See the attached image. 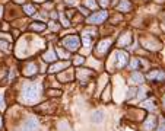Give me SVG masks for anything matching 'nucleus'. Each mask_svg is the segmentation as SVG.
Wrapping results in <instances>:
<instances>
[{"label": "nucleus", "mask_w": 165, "mask_h": 131, "mask_svg": "<svg viewBox=\"0 0 165 131\" xmlns=\"http://www.w3.org/2000/svg\"><path fill=\"white\" fill-rule=\"evenodd\" d=\"M41 95V89L39 85H27L22 89V102L25 104H34L39 99Z\"/></svg>", "instance_id": "nucleus-1"}, {"label": "nucleus", "mask_w": 165, "mask_h": 131, "mask_svg": "<svg viewBox=\"0 0 165 131\" xmlns=\"http://www.w3.org/2000/svg\"><path fill=\"white\" fill-rule=\"evenodd\" d=\"M2 10H3V7H0V16H2Z\"/></svg>", "instance_id": "nucleus-33"}, {"label": "nucleus", "mask_w": 165, "mask_h": 131, "mask_svg": "<svg viewBox=\"0 0 165 131\" xmlns=\"http://www.w3.org/2000/svg\"><path fill=\"white\" fill-rule=\"evenodd\" d=\"M130 42H132V34H130V32H126L120 39H118V45H120V47L129 45Z\"/></svg>", "instance_id": "nucleus-13"}, {"label": "nucleus", "mask_w": 165, "mask_h": 131, "mask_svg": "<svg viewBox=\"0 0 165 131\" xmlns=\"http://www.w3.org/2000/svg\"><path fill=\"white\" fill-rule=\"evenodd\" d=\"M139 66H142V61L139 60V58H134V60L132 61V69H133V70H136Z\"/></svg>", "instance_id": "nucleus-21"}, {"label": "nucleus", "mask_w": 165, "mask_h": 131, "mask_svg": "<svg viewBox=\"0 0 165 131\" xmlns=\"http://www.w3.org/2000/svg\"><path fill=\"white\" fill-rule=\"evenodd\" d=\"M38 128H39L38 120L35 117H28L27 120L23 121L21 131H38Z\"/></svg>", "instance_id": "nucleus-3"}, {"label": "nucleus", "mask_w": 165, "mask_h": 131, "mask_svg": "<svg viewBox=\"0 0 165 131\" xmlns=\"http://www.w3.org/2000/svg\"><path fill=\"white\" fill-rule=\"evenodd\" d=\"M156 2H165V0H156Z\"/></svg>", "instance_id": "nucleus-35"}, {"label": "nucleus", "mask_w": 165, "mask_h": 131, "mask_svg": "<svg viewBox=\"0 0 165 131\" xmlns=\"http://www.w3.org/2000/svg\"><path fill=\"white\" fill-rule=\"evenodd\" d=\"M43 58H44L45 61H54L56 60V54H54V51L53 50H48L47 53H44V55H43Z\"/></svg>", "instance_id": "nucleus-18"}, {"label": "nucleus", "mask_w": 165, "mask_h": 131, "mask_svg": "<svg viewBox=\"0 0 165 131\" xmlns=\"http://www.w3.org/2000/svg\"><path fill=\"white\" fill-rule=\"evenodd\" d=\"M29 29H31V31L41 32V31H44V29H45V23H43V22H34V23H31Z\"/></svg>", "instance_id": "nucleus-15"}, {"label": "nucleus", "mask_w": 165, "mask_h": 131, "mask_svg": "<svg viewBox=\"0 0 165 131\" xmlns=\"http://www.w3.org/2000/svg\"><path fill=\"white\" fill-rule=\"evenodd\" d=\"M110 45H111V39H102L101 42L97 45V50H95V53L98 55H104L108 50H110Z\"/></svg>", "instance_id": "nucleus-5"}, {"label": "nucleus", "mask_w": 165, "mask_h": 131, "mask_svg": "<svg viewBox=\"0 0 165 131\" xmlns=\"http://www.w3.org/2000/svg\"><path fill=\"white\" fill-rule=\"evenodd\" d=\"M102 120H104V112L102 111H95L94 114H92V121L94 122L99 124V122H102Z\"/></svg>", "instance_id": "nucleus-16"}, {"label": "nucleus", "mask_w": 165, "mask_h": 131, "mask_svg": "<svg viewBox=\"0 0 165 131\" xmlns=\"http://www.w3.org/2000/svg\"><path fill=\"white\" fill-rule=\"evenodd\" d=\"M92 74H94V71H92V70L82 69V70L77 71V79H79V80H80L82 83H86V82H88V79L92 76Z\"/></svg>", "instance_id": "nucleus-8"}, {"label": "nucleus", "mask_w": 165, "mask_h": 131, "mask_svg": "<svg viewBox=\"0 0 165 131\" xmlns=\"http://www.w3.org/2000/svg\"><path fill=\"white\" fill-rule=\"evenodd\" d=\"M37 64L34 63V61H29V63H27L25 64V69H23V74L25 76H34L35 73H37Z\"/></svg>", "instance_id": "nucleus-9"}, {"label": "nucleus", "mask_w": 165, "mask_h": 131, "mask_svg": "<svg viewBox=\"0 0 165 131\" xmlns=\"http://www.w3.org/2000/svg\"><path fill=\"white\" fill-rule=\"evenodd\" d=\"M116 58H117V67H118V69L124 67V66L129 63V55H127V53H124V51H117Z\"/></svg>", "instance_id": "nucleus-7"}, {"label": "nucleus", "mask_w": 165, "mask_h": 131, "mask_svg": "<svg viewBox=\"0 0 165 131\" xmlns=\"http://www.w3.org/2000/svg\"><path fill=\"white\" fill-rule=\"evenodd\" d=\"M162 102H164V106H165V95H164V99H162Z\"/></svg>", "instance_id": "nucleus-32"}, {"label": "nucleus", "mask_w": 165, "mask_h": 131, "mask_svg": "<svg viewBox=\"0 0 165 131\" xmlns=\"http://www.w3.org/2000/svg\"><path fill=\"white\" fill-rule=\"evenodd\" d=\"M60 90H50V95H51V96H57V95H60Z\"/></svg>", "instance_id": "nucleus-28"}, {"label": "nucleus", "mask_w": 165, "mask_h": 131, "mask_svg": "<svg viewBox=\"0 0 165 131\" xmlns=\"http://www.w3.org/2000/svg\"><path fill=\"white\" fill-rule=\"evenodd\" d=\"M148 79L154 82H165V73L162 70H152L148 73Z\"/></svg>", "instance_id": "nucleus-6"}, {"label": "nucleus", "mask_w": 165, "mask_h": 131, "mask_svg": "<svg viewBox=\"0 0 165 131\" xmlns=\"http://www.w3.org/2000/svg\"><path fill=\"white\" fill-rule=\"evenodd\" d=\"M67 66H69V63L67 61H61V63H56V64H53L51 67L48 69L50 73H54V71H59L61 70V69H66Z\"/></svg>", "instance_id": "nucleus-14"}, {"label": "nucleus", "mask_w": 165, "mask_h": 131, "mask_svg": "<svg viewBox=\"0 0 165 131\" xmlns=\"http://www.w3.org/2000/svg\"><path fill=\"white\" fill-rule=\"evenodd\" d=\"M83 57H80V55H77V57H75V64H80V63H83Z\"/></svg>", "instance_id": "nucleus-25"}, {"label": "nucleus", "mask_w": 165, "mask_h": 131, "mask_svg": "<svg viewBox=\"0 0 165 131\" xmlns=\"http://www.w3.org/2000/svg\"><path fill=\"white\" fill-rule=\"evenodd\" d=\"M23 12L27 13L28 16H31V15H34V13H35V7H34L32 5H25V6H23Z\"/></svg>", "instance_id": "nucleus-19"}, {"label": "nucleus", "mask_w": 165, "mask_h": 131, "mask_svg": "<svg viewBox=\"0 0 165 131\" xmlns=\"http://www.w3.org/2000/svg\"><path fill=\"white\" fill-rule=\"evenodd\" d=\"M85 3H86V6H88V7H91V9H97V6H98L94 0H85Z\"/></svg>", "instance_id": "nucleus-22"}, {"label": "nucleus", "mask_w": 165, "mask_h": 131, "mask_svg": "<svg viewBox=\"0 0 165 131\" xmlns=\"http://www.w3.org/2000/svg\"><path fill=\"white\" fill-rule=\"evenodd\" d=\"M158 131H165V121L162 120V122H161V125L158 127Z\"/></svg>", "instance_id": "nucleus-27"}, {"label": "nucleus", "mask_w": 165, "mask_h": 131, "mask_svg": "<svg viewBox=\"0 0 165 131\" xmlns=\"http://www.w3.org/2000/svg\"><path fill=\"white\" fill-rule=\"evenodd\" d=\"M80 12H83V15H86V16H88V13H89V12L86 10L85 7H80Z\"/></svg>", "instance_id": "nucleus-31"}, {"label": "nucleus", "mask_w": 165, "mask_h": 131, "mask_svg": "<svg viewBox=\"0 0 165 131\" xmlns=\"http://www.w3.org/2000/svg\"><path fill=\"white\" fill-rule=\"evenodd\" d=\"M57 51H59V55H60L61 58H69V54H67L66 51H63V50H61V48H59V50H57Z\"/></svg>", "instance_id": "nucleus-24"}, {"label": "nucleus", "mask_w": 165, "mask_h": 131, "mask_svg": "<svg viewBox=\"0 0 165 131\" xmlns=\"http://www.w3.org/2000/svg\"><path fill=\"white\" fill-rule=\"evenodd\" d=\"M59 77H60L61 80H63V82H64V80H67V79H69V77H70V79H72V73H70V71H67L66 74H59Z\"/></svg>", "instance_id": "nucleus-23"}, {"label": "nucleus", "mask_w": 165, "mask_h": 131, "mask_svg": "<svg viewBox=\"0 0 165 131\" xmlns=\"http://www.w3.org/2000/svg\"><path fill=\"white\" fill-rule=\"evenodd\" d=\"M63 45H64L69 51L75 53V51H77L79 47H80V41H79V38H77L76 35H70V37L63 39Z\"/></svg>", "instance_id": "nucleus-2"}, {"label": "nucleus", "mask_w": 165, "mask_h": 131, "mask_svg": "<svg viewBox=\"0 0 165 131\" xmlns=\"http://www.w3.org/2000/svg\"><path fill=\"white\" fill-rule=\"evenodd\" d=\"M132 9V5L129 0H121L120 5H117V10L118 12H129Z\"/></svg>", "instance_id": "nucleus-12"}, {"label": "nucleus", "mask_w": 165, "mask_h": 131, "mask_svg": "<svg viewBox=\"0 0 165 131\" xmlns=\"http://www.w3.org/2000/svg\"><path fill=\"white\" fill-rule=\"evenodd\" d=\"M5 109V101H3V95H0V111Z\"/></svg>", "instance_id": "nucleus-26"}, {"label": "nucleus", "mask_w": 165, "mask_h": 131, "mask_svg": "<svg viewBox=\"0 0 165 131\" xmlns=\"http://www.w3.org/2000/svg\"><path fill=\"white\" fill-rule=\"evenodd\" d=\"M156 117L155 115H152V117H149V120L145 122V125H143V128L146 131H151L152 128H156Z\"/></svg>", "instance_id": "nucleus-10"}, {"label": "nucleus", "mask_w": 165, "mask_h": 131, "mask_svg": "<svg viewBox=\"0 0 165 131\" xmlns=\"http://www.w3.org/2000/svg\"><path fill=\"white\" fill-rule=\"evenodd\" d=\"M0 127H2V118H0Z\"/></svg>", "instance_id": "nucleus-34"}, {"label": "nucleus", "mask_w": 165, "mask_h": 131, "mask_svg": "<svg viewBox=\"0 0 165 131\" xmlns=\"http://www.w3.org/2000/svg\"><path fill=\"white\" fill-rule=\"evenodd\" d=\"M0 48L3 50V51H6V53H9V51H10V48H9V44L6 42V41H0Z\"/></svg>", "instance_id": "nucleus-20"}, {"label": "nucleus", "mask_w": 165, "mask_h": 131, "mask_svg": "<svg viewBox=\"0 0 165 131\" xmlns=\"http://www.w3.org/2000/svg\"><path fill=\"white\" fill-rule=\"evenodd\" d=\"M107 18H108V13H107L105 10L97 12V13H94L92 16H88V22L89 23H92V25H98V23H102Z\"/></svg>", "instance_id": "nucleus-4"}, {"label": "nucleus", "mask_w": 165, "mask_h": 131, "mask_svg": "<svg viewBox=\"0 0 165 131\" xmlns=\"http://www.w3.org/2000/svg\"><path fill=\"white\" fill-rule=\"evenodd\" d=\"M134 92H136V90H134V89H130V93H129V95H127V98L130 99V98H132V96H133V93H134Z\"/></svg>", "instance_id": "nucleus-30"}, {"label": "nucleus", "mask_w": 165, "mask_h": 131, "mask_svg": "<svg viewBox=\"0 0 165 131\" xmlns=\"http://www.w3.org/2000/svg\"><path fill=\"white\" fill-rule=\"evenodd\" d=\"M142 82H143L142 73H139V71H134L132 76H130V83H132V85H142Z\"/></svg>", "instance_id": "nucleus-11"}, {"label": "nucleus", "mask_w": 165, "mask_h": 131, "mask_svg": "<svg viewBox=\"0 0 165 131\" xmlns=\"http://www.w3.org/2000/svg\"><path fill=\"white\" fill-rule=\"evenodd\" d=\"M142 106L143 108H148V109H155L156 108V101L151 98V99H148V101L142 102Z\"/></svg>", "instance_id": "nucleus-17"}, {"label": "nucleus", "mask_w": 165, "mask_h": 131, "mask_svg": "<svg viewBox=\"0 0 165 131\" xmlns=\"http://www.w3.org/2000/svg\"><path fill=\"white\" fill-rule=\"evenodd\" d=\"M108 3H110V0H99V5L101 6H108Z\"/></svg>", "instance_id": "nucleus-29"}]
</instances>
